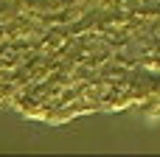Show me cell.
Returning a JSON list of instances; mask_svg holds the SVG:
<instances>
[{
    "instance_id": "cell-1",
    "label": "cell",
    "mask_w": 160,
    "mask_h": 157,
    "mask_svg": "<svg viewBox=\"0 0 160 157\" xmlns=\"http://www.w3.org/2000/svg\"><path fill=\"white\" fill-rule=\"evenodd\" d=\"M149 6H152V8H158V11H160V0H149Z\"/></svg>"
}]
</instances>
